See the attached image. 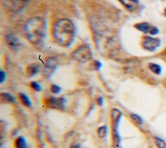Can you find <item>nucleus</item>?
<instances>
[{
    "label": "nucleus",
    "instance_id": "1",
    "mask_svg": "<svg viewBox=\"0 0 166 148\" xmlns=\"http://www.w3.org/2000/svg\"><path fill=\"white\" fill-rule=\"evenodd\" d=\"M53 34L56 41L60 45L68 46L74 42L75 27L70 20H59L54 25Z\"/></svg>",
    "mask_w": 166,
    "mask_h": 148
},
{
    "label": "nucleus",
    "instance_id": "2",
    "mask_svg": "<svg viewBox=\"0 0 166 148\" xmlns=\"http://www.w3.org/2000/svg\"><path fill=\"white\" fill-rule=\"evenodd\" d=\"M25 32L27 37L31 43L38 44L46 36V21L41 18H33L28 20L25 26Z\"/></svg>",
    "mask_w": 166,
    "mask_h": 148
},
{
    "label": "nucleus",
    "instance_id": "3",
    "mask_svg": "<svg viewBox=\"0 0 166 148\" xmlns=\"http://www.w3.org/2000/svg\"><path fill=\"white\" fill-rule=\"evenodd\" d=\"M72 58L81 63H86L92 59V53L89 46H82L72 54Z\"/></svg>",
    "mask_w": 166,
    "mask_h": 148
},
{
    "label": "nucleus",
    "instance_id": "4",
    "mask_svg": "<svg viewBox=\"0 0 166 148\" xmlns=\"http://www.w3.org/2000/svg\"><path fill=\"white\" fill-rule=\"evenodd\" d=\"M66 102V101L64 98H56L53 97H50L46 98L45 104L47 108L55 110H64L65 108Z\"/></svg>",
    "mask_w": 166,
    "mask_h": 148
},
{
    "label": "nucleus",
    "instance_id": "5",
    "mask_svg": "<svg viewBox=\"0 0 166 148\" xmlns=\"http://www.w3.org/2000/svg\"><path fill=\"white\" fill-rule=\"evenodd\" d=\"M160 40L158 38L146 36L143 38L142 41V46L146 50L154 52L160 46Z\"/></svg>",
    "mask_w": 166,
    "mask_h": 148
},
{
    "label": "nucleus",
    "instance_id": "6",
    "mask_svg": "<svg viewBox=\"0 0 166 148\" xmlns=\"http://www.w3.org/2000/svg\"><path fill=\"white\" fill-rule=\"evenodd\" d=\"M57 66V61L55 58H49L46 60L44 69V76L46 78L51 76Z\"/></svg>",
    "mask_w": 166,
    "mask_h": 148
},
{
    "label": "nucleus",
    "instance_id": "7",
    "mask_svg": "<svg viewBox=\"0 0 166 148\" xmlns=\"http://www.w3.org/2000/svg\"><path fill=\"white\" fill-rule=\"evenodd\" d=\"M122 117V112L117 109L114 108L110 112V119L112 130H118L119 124Z\"/></svg>",
    "mask_w": 166,
    "mask_h": 148
},
{
    "label": "nucleus",
    "instance_id": "8",
    "mask_svg": "<svg viewBox=\"0 0 166 148\" xmlns=\"http://www.w3.org/2000/svg\"><path fill=\"white\" fill-rule=\"evenodd\" d=\"M40 65L38 63H32L29 65H28L26 68V74L29 77H32L37 74L40 70Z\"/></svg>",
    "mask_w": 166,
    "mask_h": 148
},
{
    "label": "nucleus",
    "instance_id": "9",
    "mask_svg": "<svg viewBox=\"0 0 166 148\" xmlns=\"http://www.w3.org/2000/svg\"><path fill=\"white\" fill-rule=\"evenodd\" d=\"M6 41L7 45H9L11 48L14 49V50H16L20 45V41L18 39V38L12 35H8V36L7 37Z\"/></svg>",
    "mask_w": 166,
    "mask_h": 148
},
{
    "label": "nucleus",
    "instance_id": "10",
    "mask_svg": "<svg viewBox=\"0 0 166 148\" xmlns=\"http://www.w3.org/2000/svg\"><path fill=\"white\" fill-rule=\"evenodd\" d=\"M127 9L132 10L138 5V0H118Z\"/></svg>",
    "mask_w": 166,
    "mask_h": 148
},
{
    "label": "nucleus",
    "instance_id": "11",
    "mask_svg": "<svg viewBox=\"0 0 166 148\" xmlns=\"http://www.w3.org/2000/svg\"><path fill=\"white\" fill-rule=\"evenodd\" d=\"M151 27L152 26L147 22H140L134 25V27L136 28L137 30H138L139 31L145 33H149Z\"/></svg>",
    "mask_w": 166,
    "mask_h": 148
},
{
    "label": "nucleus",
    "instance_id": "12",
    "mask_svg": "<svg viewBox=\"0 0 166 148\" xmlns=\"http://www.w3.org/2000/svg\"><path fill=\"white\" fill-rule=\"evenodd\" d=\"M14 146L16 148H27V142L23 136H19L14 142Z\"/></svg>",
    "mask_w": 166,
    "mask_h": 148
},
{
    "label": "nucleus",
    "instance_id": "13",
    "mask_svg": "<svg viewBox=\"0 0 166 148\" xmlns=\"http://www.w3.org/2000/svg\"><path fill=\"white\" fill-rule=\"evenodd\" d=\"M18 97L20 98V101L24 106H25V107H29V108L31 107L32 103L30 100V98H29V97L27 95H25L23 93H19Z\"/></svg>",
    "mask_w": 166,
    "mask_h": 148
},
{
    "label": "nucleus",
    "instance_id": "14",
    "mask_svg": "<svg viewBox=\"0 0 166 148\" xmlns=\"http://www.w3.org/2000/svg\"><path fill=\"white\" fill-rule=\"evenodd\" d=\"M0 97H1V101L4 103H12L15 101L14 97L9 93H2Z\"/></svg>",
    "mask_w": 166,
    "mask_h": 148
},
{
    "label": "nucleus",
    "instance_id": "15",
    "mask_svg": "<svg viewBox=\"0 0 166 148\" xmlns=\"http://www.w3.org/2000/svg\"><path fill=\"white\" fill-rule=\"evenodd\" d=\"M149 69L156 74H160L162 73V67L160 65L154 63H150L149 64Z\"/></svg>",
    "mask_w": 166,
    "mask_h": 148
},
{
    "label": "nucleus",
    "instance_id": "16",
    "mask_svg": "<svg viewBox=\"0 0 166 148\" xmlns=\"http://www.w3.org/2000/svg\"><path fill=\"white\" fill-rule=\"evenodd\" d=\"M107 132H108V128L105 125V126L100 127H99L97 131V136L100 138H104L107 135Z\"/></svg>",
    "mask_w": 166,
    "mask_h": 148
},
{
    "label": "nucleus",
    "instance_id": "17",
    "mask_svg": "<svg viewBox=\"0 0 166 148\" xmlns=\"http://www.w3.org/2000/svg\"><path fill=\"white\" fill-rule=\"evenodd\" d=\"M9 1L14 6V7H16V9L17 8H21V7L25 5L27 0H9Z\"/></svg>",
    "mask_w": 166,
    "mask_h": 148
},
{
    "label": "nucleus",
    "instance_id": "18",
    "mask_svg": "<svg viewBox=\"0 0 166 148\" xmlns=\"http://www.w3.org/2000/svg\"><path fill=\"white\" fill-rule=\"evenodd\" d=\"M155 142L156 145L158 148H165L166 147V143L164 141L159 138H155Z\"/></svg>",
    "mask_w": 166,
    "mask_h": 148
},
{
    "label": "nucleus",
    "instance_id": "19",
    "mask_svg": "<svg viewBox=\"0 0 166 148\" xmlns=\"http://www.w3.org/2000/svg\"><path fill=\"white\" fill-rule=\"evenodd\" d=\"M131 117L132 119V121L134 122H135L136 124L141 125L143 123L142 119L138 115L134 114H131Z\"/></svg>",
    "mask_w": 166,
    "mask_h": 148
},
{
    "label": "nucleus",
    "instance_id": "20",
    "mask_svg": "<svg viewBox=\"0 0 166 148\" xmlns=\"http://www.w3.org/2000/svg\"><path fill=\"white\" fill-rule=\"evenodd\" d=\"M30 87L36 91H40L42 90L41 86L38 82L34 81H33L30 83Z\"/></svg>",
    "mask_w": 166,
    "mask_h": 148
},
{
    "label": "nucleus",
    "instance_id": "21",
    "mask_svg": "<svg viewBox=\"0 0 166 148\" xmlns=\"http://www.w3.org/2000/svg\"><path fill=\"white\" fill-rule=\"evenodd\" d=\"M50 90H51L52 93L54 94H59V93L61 92L62 88L59 86L53 84V85L51 86V88H50Z\"/></svg>",
    "mask_w": 166,
    "mask_h": 148
},
{
    "label": "nucleus",
    "instance_id": "22",
    "mask_svg": "<svg viewBox=\"0 0 166 148\" xmlns=\"http://www.w3.org/2000/svg\"><path fill=\"white\" fill-rule=\"evenodd\" d=\"M91 65H92V67H93V70H98L100 69L101 67L102 64H101V63L100 61H93Z\"/></svg>",
    "mask_w": 166,
    "mask_h": 148
},
{
    "label": "nucleus",
    "instance_id": "23",
    "mask_svg": "<svg viewBox=\"0 0 166 148\" xmlns=\"http://www.w3.org/2000/svg\"><path fill=\"white\" fill-rule=\"evenodd\" d=\"M158 33H159V30H158V28L155 27V26H152L151 27V29L149 31V33L151 35H157Z\"/></svg>",
    "mask_w": 166,
    "mask_h": 148
},
{
    "label": "nucleus",
    "instance_id": "24",
    "mask_svg": "<svg viewBox=\"0 0 166 148\" xmlns=\"http://www.w3.org/2000/svg\"><path fill=\"white\" fill-rule=\"evenodd\" d=\"M6 79V74L5 72H3V70H2L1 72H0V82L2 84L5 80Z\"/></svg>",
    "mask_w": 166,
    "mask_h": 148
},
{
    "label": "nucleus",
    "instance_id": "25",
    "mask_svg": "<svg viewBox=\"0 0 166 148\" xmlns=\"http://www.w3.org/2000/svg\"><path fill=\"white\" fill-rule=\"evenodd\" d=\"M103 102H104V100H103V97H99L97 98V103H98L99 105L103 106Z\"/></svg>",
    "mask_w": 166,
    "mask_h": 148
},
{
    "label": "nucleus",
    "instance_id": "26",
    "mask_svg": "<svg viewBox=\"0 0 166 148\" xmlns=\"http://www.w3.org/2000/svg\"><path fill=\"white\" fill-rule=\"evenodd\" d=\"M70 148H80V147H79V146L77 144H73L71 146Z\"/></svg>",
    "mask_w": 166,
    "mask_h": 148
},
{
    "label": "nucleus",
    "instance_id": "27",
    "mask_svg": "<svg viewBox=\"0 0 166 148\" xmlns=\"http://www.w3.org/2000/svg\"><path fill=\"white\" fill-rule=\"evenodd\" d=\"M164 15L166 17V8L165 9V10H164Z\"/></svg>",
    "mask_w": 166,
    "mask_h": 148
},
{
    "label": "nucleus",
    "instance_id": "28",
    "mask_svg": "<svg viewBox=\"0 0 166 148\" xmlns=\"http://www.w3.org/2000/svg\"><path fill=\"white\" fill-rule=\"evenodd\" d=\"M164 55H165V58H166V51H165V54H164Z\"/></svg>",
    "mask_w": 166,
    "mask_h": 148
}]
</instances>
